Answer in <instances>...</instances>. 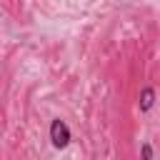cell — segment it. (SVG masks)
I'll list each match as a JSON object with an SVG mask.
<instances>
[{"label": "cell", "instance_id": "cell-1", "mask_svg": "<svg viewBox=\"0 0 160 160\" xmlns=\"http://www.w3.org/2000/svg\"><path fill=\"white\" fill-rule=\"evenodd\" d=\"M70 140H72L70 128L65 125V120L55 118V120L50 122V142H52V148L62 150V148H68V145H70Z\"/></svg>", "mask_w": 160, "mask_h": 160}, {"label": "cell", "instance_id": "cell-2", "mask_svg": "<svg viewBox=\"0 0 160 160\" xmlns=\"http://www.w3.org/2000/svg\"><path fill=\"white\" fill-rule=\"evenodd\" d=\"M152 105H155V90H152V88H142V90H140V100H138L140 112H150Z\"/></svg>", "mask_w": 160, "mask_h": 160}, {"label": "cell", "instance_id": "cell-3", "mask_svg": "<svg viewBox=\"0 0 160 160\" xmlns=\"http://www.w3.org/2000/svg\"><path fill=\"white\" fill-rule=\"evenodd\" d=\"M140 152H142V158H152V148H150V145H142Z\"/></svg>", "mask_w": 160, "mask_h": 160}]
</instances>
